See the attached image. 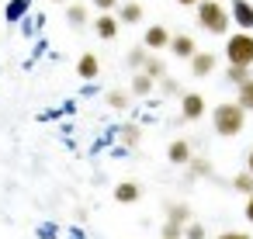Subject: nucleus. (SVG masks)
<instances>
[{
  "instance_id": "f257e3e1",
  "label": "nucleus",
  "mask_w": 253,
  "mask_h": 239,
  "mask_svg": "<svg viewBox=\"0 0 253 239\" xmlns=\"http://www.w3.org/2000/svg\"><path fill=\"white\" fill-rule=\"evenodd\" d=\"M211 125H215V132H218L222 139H232V135H239V132L246 128V111H243L239 104L225 101V104H218V108L211 111Z\"/></svg>"
},
{
  "instance_id": "f03ea898",
  "label": "nucleus",
  "mask_w": 253,
  "mask_h": 239,
  "mask_svg": "<svg viewBox=\"0 0 253 239\" xmlns=\"http://www.w3.org/2000/svg\"><path fill=\"white\" fill-rule=\"evenodd\" d=\"M198 25L208 35H229V11L222 0H198Z\"/></svg>"
},
{
  "instance_id": "7ed1b4c3",
  "label": "nucleus",
  "mask_w": 253,
  "mask_h": 239,
  "mask_svg": "<svg viewBox=\"0 0 253 239\" xmlns=\"http://www.w3.org/2000/svg\"><path fill=\"white\" fill-rule=\"evenodd\" d=\"M225 59L229 66H253V32H236L225 39Z\"/></svg>"
},
{
  "instance_id": "20e7f679",
  "label": "nucleus",
  "mask_w": 253,
  "mask_h": 239,
  "mask_svg": "<svg viewBox=\"0 0 253 239\" xmlns=\"http://www.w3.org/2000/svg\"><path fill=\"white\" fill-rule=\"evenodd\" d=\"M205 118V97L201 94H180V121Z\"/></svg>"
},
{
  "instance_id": "39448f33",
  "label": "nucleus",
  "mask_w": 253,
  "mask_h": 239,
  "mask_svg": "<svg viewBox=\"0 0 253 239\" xmlns=\"http://www.w3.org/2000/svg\"><path fill=\"white\" fill-rule=\"evenodd\" d=\"M94 32H97V39L115 42V39H118V32H122V25H118V18H115V14H97V18H94Z\"/></svg>"
},
{
  "instance_id": "423d86ee",
  "label": "nucleus",
  "mask_w": 253,
  "mask_h": 239,
  "mask_svg": "<svg viewBox=\"0 0 253 239\" xmlns=\"http://www.w3.org/2000/svg\"><path fill=\"white\" fill-rule=\"evenodd\" d=\"M229 18H232L243 32H253V4H250V0H232Z\"/></svg>"
},
{
  "instance_id": "0eeeda50",
  "label": "nucleus",
  "mask_w": 253,
  "mask_h": 239,
  "mask_svg": "<svg viewBox=\"0 0 253 239\" xmlns=\"http://www.w3.org/2000/svg\"><path fill=\"white\" fill-rule=\"evenodd\" d=\"M142 45H146V49H167V45H170V28H163V25H149L146 35H142Z\"/></svg>"
},
{
  "instance_id": "6e6552de",
  "label": "nucleus",
  "mask_w": 253,
  "mask_h": 239,
  "mask_svg": "<svg viewBox=\"0 0 253 239\" xmlns=\"http://www.w3.org/2000/svg\"><path fill=\"white\" fill-rule=\"evenodd\" d=\"M115 11H118V14H115V18H118V25H139V21H142V4H139V0L118 4Z\"/></svg>"
},
{
  "instance_id": "1a4fd4ad",
  "label": "nucleus",
  "mask_w": 253,
  "mask_h": 239,
  "mask_svg": "<svg viewBox=\"0 0 253 239\" xmlns=\"http://www.w3.org/2000/svg\"><path fill=\"white\" fill-rule=\"evenodd\" d=\"M170 49H173L177 59H191V56L198 52V42H194L191 35H170Z\"/></svg>"
},
{
  "instance_id": "9d476101",
  "label": "nucleus",
  "mask_w": 253,
  "mask_h": 239,
  "mask_svg": "<svg viewBox=\"0 0 253 239\" xmlns=\"http://www.w3.org/2000/svg\"><path fill=\"white\" fill-rule=\"evenodd\" d=\"M215 63H218L215 52H194V56H191V73H194V77H208V73L215 70Z\"/></svg>"
},
{
  "instance_id": "9b49d317",
  "label": "nucleus",
  "mask_w": 253,
  "mask_h": 239,
  "mask_svg": "<svg viewBox=\"0 0 253 239\" xmlns=\"http://www.w3.org/2000/svg\"><path fill=\"white\" fill-rule=\"evenodd\" d=\"M139 198H142V187H139L135 180H122V184L115 187V201H118V204H135Z\"/></svg>"
},
{
  "instance_id": "f8f14e48",
  "label": "nucleus",
  "mask_w": 253,
  "mask_h": 239,
  "mask_svg": "<svg viewBox=\"0 0 253 239\" xmlns=\"http://www.w3.org/2000/svg\"><path fill=\"white\" fill-rule=\"evenodd\" d=\"M77 73H80L84 80H97V73H101V59H97L94 52H84V56L77 59Z\"/></svg>"
},
{
  "instance_id": "ddd939ff",
  "label": "nucleus",
  "mask_w": 253,
  "mask_h": 239,
  "mask_svg": "<svg viewBox=\"0 0 253 239\" xmlns=\"http://www.w3.org/2000/svg\"><path fill=\"white\" fill-rule=\"evenodd\" d=\"M167 159H170V163H177V166H187V163H191V146H187L184 139L170 142V149H167Z\"/></svg>"
},
{
  "instance_id": "4468645a",
  "label": "nucleus",
  "mask_w": 253,
  "mask_h": 239,
  "mask_svg": "<svg viewBox=\"0 0 253 239\" xmlns=\"http://www.w3.org/2000/svg\"><path fill=\"white\" fill-rule=\"evenodd\" d=\"M153 90H156V80H153V77H146V73L139 70V73L132 77V90H128V94H135V97H149Z\"/></svg>"
},
{
  "instance_id": "2eb2a0df",
  "label": "nucleus",
  "mask_w": 253,
  "mask_h": 239,
  "mask_svg": "<svg viewBox=\"0 0 253 239\" xmlns=\"http://www.w3.org/2000/svg\"><path fill=\"white\" fill-rule=\"evenodd\" d=\"M87 21H90V14H87L84 4H70V7H66V25H70V28H84Z\"/></svg>"
},
{
  "instance_id": "dca6fc26",
  "label": "nucleus",
  "mask_w": 253,
  "mask_h": 239,
  "mask_svg": "<svg viewBox=\"0 0 253 239\" xmlns=\"http://www.w3.org/2000/svg\"><path fill=\"white\" fill-rule=\"evenodd\" d=\"M142 73H146V77H153V80H160V77H167V63H163L160 56H146Z\"/></svg>"
},
{
  "instance_id": "f3484780",
  "label": "nucleus",
  "mask_w": 253,
  "mask_h": 239,
  "mask_svg": "<svg viewBox=\"0 0 253 239\" xmlns=\"http://www.w3.org/2000/svg\"><path fill=\"white\" fill-rule=\"evenodd\" d=\"M187 218H191V208H187V204H167V222L187 225Z\"/></svg>"
},
{
  "instance_id": "a211bd4d",
  "label": "nucleus",
  "mask_w": 253,
  "mask_h": 239,
  "mask_svg": "<svg viewBox=\"0 0 253 239\" xmlns=\"http://www.w3.org/2000/svg\"><path fill=\"white\" fill-rule=\"evenodd\" d=\"M225 80L236 83V87H243V83L253 80V77H250V66H229V70H225Z\"/></svg>"
},
{
  "instance_id": "6ab92c4d",
  "label": "nucleus",
  "mask_w": 253,
  "mask_h": 239,
  "mask_svg": "<svg viewBox=\"0 0 253 239\" xmlns=\"http://www.w3.org/2000/svg\"><path fill=\"white\" fill-rule=\"evenodd\" d=\"M132 104V94H125V90H111L108 94V108H115V111H125Z\"/></svg>"
},
{
  "instance_id": "aec40b11",
  "label": "nucleus",
  "mask_w": 253,
  "mask_h": 239,
  "mask_svg": "<svg viewBox=\"0 0 253 239\" xmlns=\"http://www.w3.org/2000/svg\"><path fill=\"white\" fill-rule=\"evenodd\" d=\"M236 104H239L243 111H253V80H246V83L239 87V97H236Z\"/></svg>"
},
{
  "instance_id": "412c9836",
  "label": "nucleus",
  "mask_w": 253,
  "mask_h": 239,
  "mask_svg": "<svg viewBox=\"0 0 253 239\" xmlns=\"http://www.w3.org/2000/svg\"><path fill=\"white\" fill-rule=\"evenodd\" d=\"M146 56H149V49H146V45H135V49L128 52V66H132V70H142Z\"/></svg>"
},
{
  "instance_id": "4be33fe9",
  "label": "nucleus",
  "mask_w": 253,
  "mask_h": 239,
  "mask_svg": "<svg viewBox=\"0 0 253 239\" xmlns=\"http://www.w3.org/2000/svg\"><path fill=\"white\" fill-rule=\"evenodd\" d=\"M118 135H122V142H125V146H139V135H142V132H139V125H122V132H118Z\"/></svg>"
},
{
  "instance_id": "5701e85b",
  "label": "nucleus",
  "mask_w": 253,
  "mask_h": 239,
  "mask_svg": "<svg viewBox=\"0 0 253 239\" xmlns=\"http://www.w3.org/2000/svg\"><path fill=\"white\" fill-rule=\"evenodd\" d=\"M187 166H191V173H194V177H208V173H211V163H208V159H201V156H191V163H187Z\"/></svg>"
},
{
  "instance_id": "b1692460",
  "label": "nucleus",
  "mask_w": 253,
  "mask_h": 239,
  "mask_svg": "<svg viewBox=\"0 0 253 239\" xmlns=\"http://www.w3.org/2000/svg\"><path fill=\"white\" fill-rule=\"evenodd\" d=\"M232 191H239V194L250 198V194H253V177H250V173H239V177L232 180Z\"/></svg>"
},
{
  "instance_id": "393cba45",
  "label": "nucleus",
  "mask_w": 253,
  "mask_h": 239,
  "mask_svg": "<svg viewBox=\"0 0 253 239\" xmlns=\"http://www.w3.org/2000/svg\"><path fill=\"white\" fill-rule=\"evenodd\" d=\"M160 236H163V239H184V225H177V222H163Z\"/></svg>"
},
{
  "instance_id": "a878e982",
  "label": "nucleus",
  "mask_w": 253,
  "mask_h": 239,
  "mask_svg": "<svg viewBox=\"0 0 253 239\" xmlns=\"http://www.w3.org/2000/svg\"><path fill=\"white\" fill-rule=\"evenodd\" d=\"M156 83H160V90H163V94H180V83H177L173 77H160Z\"/></svg>"
},
{
  "instance_id": "bb28decb",
  "label": "nucleus",
  "mask_w": 253,
  "mask_h": 239,
  "mask_svg": "<svg viewBox=\"0 0 253 239\" xmlns=\"http://www.w3.org/2000/svg\"><path fill=\"white\" fill-rule=\"evenodd\" d=\"M184 239H205V225L187 222V225H184Z\"/></svg>"
},
{
  "instance_id": "cd10ccee",
  "label": "nucleus",
  "mask_w": 253,
  "mask_h": 239,
  "mask_svg": "<svg viewBox=\"0 0 253 239\" xmlns=\"http://www.w3.org/2000/svg\"><path fill=\"white\" fill-rule=\"evenodd\" d=\"M118 4H122V0H94V7H97L101 14H115Z\"/></svg>"
},
{
  "instance_id": "c85d7f7f",
  "label": "nucleus",
  "mask_w": 253,
  "mask_h": 239,
  "mask_svg": "<svg viewBox=\"0 0 253 239\" xmlns=\"http://www.w3.org/2000/svg\"><path fill=\"white\" fill-rule=\"evenodd\" d=\"M218 239H250V232H222Z\"/></svg>"
},
{
  "instance_id": "c756f323",
  "label": "nucleus",
  "mask_w": 253,
  "mask_h": 239,
  "mask_svg": "<svg viewBox=\"0 0 253 239\" xmlns=\"http://www.w3.org/2000/svg\"><path fill=\"white\" fill-rule=\"evenodd\" d=\"M246 218H250V225H253V194L246 198Z\"/></svg>"
},
{
  "instance_id": "7c9ffc66",
  "label": "nucleus",
  "mask_w": 253,
  "mask_h": 239,
  "mask_svg": "<svg viewBox=\"0 0 253 239\" xmlns=\"http://www.w3.org/2000/svg\"><path fill=\"white\" fill-rule=\"evenodd\" d=\"M246 173H250V177H253V149H250V153H246Z\"/></svg>"
},
{
  "instance_id": "2f4dec72",
  "label": "nucleus",
  "mask_w": 253,
  "mask_h": 239,
  "mask_svg": "<svg viewBox=\"0 0 253 239\" xmlns=\"http://www.w3.org/2000/svg\"><path fill=\"white\" fill-rule=\"evenodd\" d=\"M177 4H180V7H194V4H198V0H177Z\"/></svg>"
},
{
  "instance_id": "473e14b6",
  "label": "nucleus",
  "mask_w": 253,
  "mask_h": 239,
  "mask_svg": "<svg viewBox=\"0 0 253 239\" xmlns=\"http://www.w3.org/2000/svg\"><path fill=\"white\" fill-rule=\"evenodd\" d=\"M52 4H66V0H52Z\"/></svg>"
},
{
  "instance_id": "72a5a7b5",
  "label": "nucleus",
  "mask_w": 253,
  "mask_h": 239,
  "mask_svg": "<svg viewBox=\"0 0 253 239\" xmlns=\"http://www.w3.org/2000/svg\"><path fill=\"white\" fill-rule=\"evenodd\" d=\"M250 77H253V66H250Z\"/></svg>"
}]
</instances>
